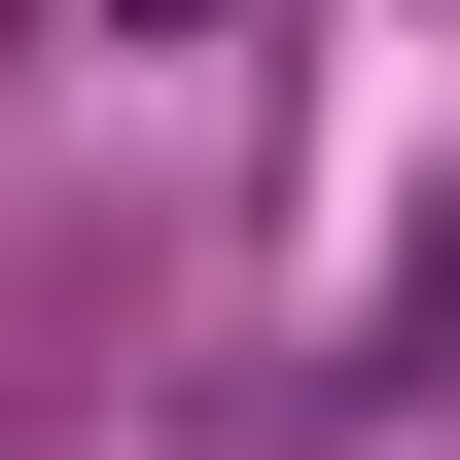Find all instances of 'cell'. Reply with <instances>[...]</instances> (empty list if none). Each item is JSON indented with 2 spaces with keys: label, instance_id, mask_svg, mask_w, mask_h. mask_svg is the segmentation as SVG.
<instances>
[{
  "label": "cell",
  "instance_id": "1",
  "mask_svg": "<svg viewBox=\"0 0 460 460\" xmlns=\"http://www.w3.org/2000/svg\"><path fill=\"white\" fill-rule=\"evenodd\" d=\"M107 36H213V0H107Z\"/></svg>",
  "mask_w": 460,
  "mask_h": 460
}]
</instances>
